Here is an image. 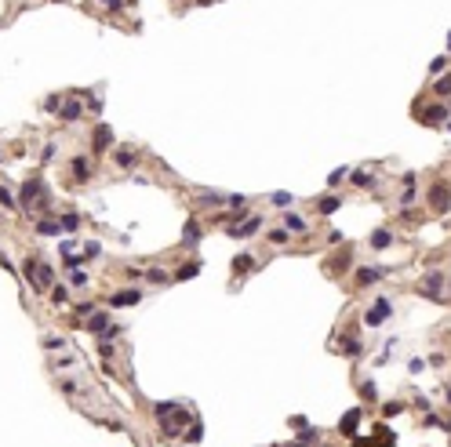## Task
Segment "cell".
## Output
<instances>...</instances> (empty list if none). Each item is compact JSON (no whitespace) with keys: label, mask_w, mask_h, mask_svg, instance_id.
<instances>
[{"label":"cell","mask_w":451,"mask_h":447,"mask_svg":"<svg viewBox=\"0 0 451 447\" xmlns=\"http://www.w3.org/2000/svg\"><path fill=\"white\" fill-rule=\"evenodd\" d=\"M284 229H291V233H306V218H302V215H284Z\"/></svg>","instance_id":"12"},{"label":"cell","mask_w":451,"mask_h":447,"mask_svg":"<svg viewBox=\"0 0 451 447\" xmlns=\"http://www.w3.org/2000/svg\"><path fill=\"white\" fill-rule=\"evenodd\" d=\"M429 208H433L437 215H444V211L451 208V186H447V182H437V186L429 189Z\"/></svg>","instance_id":"4"},{"label":"cell","mask_w":451,"mask_h":447,"mask_svg":"<svg viewBox=\"0 0 451 447\" xmlns=\"http://www.w3.org/2000/svg\"><path fill=\"white\" fill-rule=\"evenodd\" d=\"M36 233H44V236H55V233H62V226H58V222H36Z\"/></svg>","instance_id":"20"},{"label":"cell","mask_w":451,"mask_h":447,"mask_svg":"<svg viewBox=\"0 0 451 447\" xmlns=\"http://www.w3.org/2000/svg\"><path fill=\"white\" fill-rule=\"evenodd\" d=\"M379 276H382L379 269H360V273H357V283H360V288H371Z\"/></svg>","instance_id":"13"},{"label":"cell","mask_w":451,"mask_h":447,"mask_svg":"<svg viewBox=\"0 0 451 447\" xmlns=\"http://www.w3.org/2000/svg\"><path fill=\"white\" fill-rule=\"evenodd\" d=\"M62 229H66V233H76V229H80V218H76V215H66V218H62Z\"/></svg>","instance_id":"24"},{"label":"cell","mask_w":451,"mask_h":447,"mask_svg":"<svg viewBox=\"0 0 451 447\" xmlns=\"http://www.w3.org/2000/svg\"><path fill=\"white\" fill-rule=\"evenodd\" d=\"M22 200H26V204L40 200V182H26V186H22Z\"/></svg>","instance_id":"15"},{"label":"cell","mask_w":451,"mask_h":447,"mask_svg":"<svg viewBox=\"0 0 451 447\" xmlns=\"http://www.w3.org/2000/svg\"><path fill=\"white\" fill-rule=\"evenodd\" d=\"M80 113H84V106H80V102H66V106H62V116H66V120H80Z\"/></svg>","instance_id":"17"},{"label":"cell","mask_w":451,"mask_h":447,"mask_svg":"<svg viewBox=\"0 0 451 447\" xmlns=\"http://www.w3.org/2000/svg\"><path fill=\"white\" fill-rule=\"evenodd\" d=\"M200 204H204V208H215V204H222V196H219V193H204Z\"/></svg>","instance_id":"25"},{"label":"cell","mask_w":451,"mask_h":447,"mask_svg":"<svg viewBox=\"0 0 451 447\" xmlns=\"http://www.w3.org/2000/svg\"><path fill=\"white\" fill-rule=\"evenodd\" d=\"M102 4H106V8H120V0H102Z\"/></svg>","instance_id":"38"},{"label":"cell","mask_w":451,"mask_h":447,"mask_svg":"<svg viewBox=\"0 0 451 447\" xmlns=\"http://www.w3.org/2000/svg\"><path fill=\"white\" fill-rule=\"evenodd\" d=\"M22 273H26V280L33 283L36 291H48V288H51V280H55V269L44 266V262H36V258H26Z\"/></svg>","instance_id":"2"},{"label":"cell","mask_w":451,"mask_h":447,"mask_svg":"<svg viewBox=\"0 0 451 447\" xmlns=\"http://www.w3.org/2000/svg\"><path fill=\"white\" fill-rule=\"evenodd\" d=\"M197 233H200V229H197V222H189V226H186V233H182V240H186V243H193V240H197Z\"/></svg>","instance_id":"30"},{"label":"cell","mask_w":451,"mask_h":447,"mask_svg":"<svg viewBox=\"0 0 451 447\" xmlns=\"http://www.w3.org/2000/svg\"><path fill=\"white\" fill-rule=\"evenodd\" d=\"M357 425H360V411L353 408V411H346V415H342V422H339V433H342V436H353V433H357Z\"/></svg>","instance_id":"7"},{"label":"cell","mask_w":451,"mask_h":447,"mask_svg":"<svg viewBox=\"0 0 451 447\" xmlns=\"http://www.w3.org/2000/svg\"><path fill=\"white\" fill-rule=\"evenodd\" d=\"M200 436H204L200 422H189V429H186V440H200Z\"/></svg>","instance_id":"27"},{"label":"cell","mask_w":451,"mask_h":447,"mask_svg":"<svg viewBox=\"0 0 451 447\" xmlns=\"http://www.w3.org/2000/svg\"><path fill=\"white\" fill-rule=\"evenodd\" d=\"M99 255H102V243H99V240H88V243H84V258H99Z\"/></svg>","instance_id":"22"},{"label":"cell","mask_w":451,"mask_h":447,"mask_svg":"<svg viewBox=\"0 0 451 447\" xmlns=\"http://www.w3.org/2000/svg\"><path fill=\"white\" fill-rule=\"evenodd\" d=\"M447 403H451V393H447Z\"/></svg>","instance_id":"40"},{"label":"cell","mask_w":451,"mask_h":447,"mask_svg":"<svg viewBox=\"0 0 451 447\" xmlns=\"http://www.w3.org/2000/svg\"><path fill=\"white\" fill-rule=\"evenodd\" d=\"M248 266H251V258H248V255H240V258H233V269H237V273H244V269H248Z\"/></svg>","instance_id":"31"},{"label":"cell","mask_w":451,"mask_h":447,"mask_svg":"<svg viewBox=\"0 0 451 447\" xmlns=\"http://www.w3.org/2000/svg\"><path fill=\"white\" fill-rule=\"evenodd\" d=\"M273 204H280V208H288V204H291V193H273Z\"/></svg>","instance_id":"32"},{"label":"cell","mask_w":451,"mask_h":447,"mask_svg":"<svg viewBox=\"0 0 451 447\" xmlns=\"http://www.w3.org/2000/svg\"><path fill=\"white\" fill-rule=\"evenodd\" d=\"M447 48H451V36H447Z\"/></svg>","instance_id":"39"},{"label":"cell","mask_w":451,"mask_h":447,"mask_svg":"<svg viewBox=\"0 0 451 447\" xmlns=\"http://www.w3.org/2000/svg\"><path fill=\"white\" fill-rule=\"evenodd\" d=\"M259 226H262V218H248L244 226H233L229 233H233V236H251V233H259Z\"/></svg>","instance_id":"9"},{"label":"cell","mask_w":451,"mask_h":447,"mask_svg":"<svg viewBox=\"0 0 451 447\" xmlns=\"http://www.w3.org/2000/svg\"><path fill=\"white\" fill-rule=\"evenodd\" d=\"M113 142V135H109V128H95V149H106Z\"/></svg>","instance_id":"18"},{"label":"cell","mask_w":451,"mask_h":447,"mask_svg":"<svg viewBox=\"0 0 451 447\" xmlns=\"http://www.w3.org/2000/svg\"><path fill=\"white\" fill-rule=\"evenodd\" d=\"M73 178H76V182H88V178H91L88 156H76V160H73Z\"/></svg>","instance_id":"8"},{"label":"cell","mask_w":451,"mask_h":447,"mask_svg":"<svg viewBox=\"0 0 451 447\" xmlns=\"http://www.w3.org/2000/svg\"><path fill=\"white\" fill-rule=\"evenodd\" d=\"M393 316V306H389V298H379L371 309H367V316H364V323H371V328H379V323H386Z\"/></svg>","instance_id":"5"},{"label":"cell","mask_w":451,"mask_h":447,"mask_svg":"<svg viewBox=\"0 0 451 447\" xmlns=\"http://www.w3.org/2000/svg\"><path fill=\"white\" fill-rule=\"evenodd\" d=\"M197 273H200V262H189V266H182V269H179V280H193Z\"/></svg>","instance_id":"21"},{"label":"cell","mask_w":451,"mask_h":447,"mask_svg":"<svg viewBox=\"0 0 451 447\" xmlns=\"http://www.w3.org/2000/svg\"><path fill=\"white\" fill-rule=\"evenodd\" d=\"M389 243H393V236H389L386 229H375V233H371V248H375V251H382V248H389Z\"/></svg>","instance_id":"11"},{"label":"cell","mask_w":451,"mask_h":447,"mask_svg":"<svg viewBox=\"0 0 451 447\" xmlns=\"http://www.w3.org/2000/svg\"><path fill=\"white\" fill-rule=\"evenodd\" d=\"M444 69H447V58H444V55H440V58H433V62H429V73H444Z\"/></svg>","instance_id":"29"},{"label":"cell","mask_w":451,"mask_h":447,"mask_svg":"<svg viewBox=\"0 0 451 447\" xmlns=\"http://www.w3.org/2000/svg\"><path fill=\"white\" fill-rule=\"evenodd\" d=\"M156 418H160V425H164V436H179V433H182V422H186V411L179 408L175 400H164V403H156Z\"/></svg>","instance_id":"1"},{"label":"cell","mask_w":451,"mask_h":447,"mask_svg":"<svg viewBox=\"0 0 451 447\" xmlns=\"http://www.w3.org/2000/svg\"><path fill=\"white\" fill-rule=\"evenodd\" d=\"M88 328H91V331H106V328H109V313H95V316L88 320Z\"/></svg>","instance_id":"16"},{"label":"cell","mask_w":451,"mask_h":447,"mask_svg":"<svg viewBox=\"0 0 451 447\" xmlns=\"http://www.w3.org/2000/svg\"><path fill=\"white\" fill-rule=\"evenodd\" d=\"M360 393H364V400H375V385H371V382H364Z\"/></svg>","instance_id":"36"},{"label":"cell","mask_w":451,"mask_h":447,"mask_svg":"<svg viewBox=\"0 0 451 447\" xmlns=\"http://www.w3.org/2000/svg\"><path fill=\"white\" fill-rule=\"evenodd\" d=\"M139 298H142L139 291H116V295H113V306H116V309H120V306H135Z\"/></svg>","instance_id":"10"},{"label":"cell","mask_w":451,"mask_h":447,"mask_svg":"<svg viewBox=\"0 0 451 447\" xmlns=\"http://www.w3.org/2000/svg\"><path fill=\"white\" fill-rule=\"evenodd\" d=\"M437 95H451V76H444V80H437V88H433Z\"/></svg>","instance_id":"28"},{"label":"cell","mask_w":451,"mask_h":447,"mask_svg":"<svg viewBox=\"0 0 451 447\" xmlns=\"http://www.w3.org/2000/svg\"><path fill=\"white\" fill-rule=\"evenodd\" d=\"M426 298H433V302H440V295H444V276L440 273H426V280H422V288H419Z\"/></svg>","instance_id":"6"},{"label":"cell","mask_w":451,"mask_h":447,"mask_svg":"<svg viewBox=\"0 0 451 447\" xmlns=\"http://www.w3.org/2000/svg\"><path fill=\"white\" fill-rule=\"evenodd\" d=\"M113 160H116L120 168H135V153H131V149H116V153H113Z\"/></svg>","instance_id":"14"},{"label":"cell","mask_w":451,"mask_h":447,"mask_svg":"<svg viewBox=\"0 0 451 447\" xmlns=\"http://www.w3.org/2000/svg\"><path fill=\"white\" fill-rule=\"evenodd\" d=\"M226 204H229V208H244V196H240V193H233V196H226Z\"/></svg>","instance_id":"35"},{"label":"cell","mask_w":451,"mask_h":447,"mask_svg":"<svg viewBox=\"0 0 451 447\" xmlns=\"http://www.w3.org/2000/svg\"><path fill=\"white\" fill-rule=\"evenodd\" d=\"M146 280H149V283H171L164 269H149V273H146Z\"/></svg>","instance_id":"23"},{"label":"cell","mask_w":451,"mask_h":447,"mask_svg":"<svg viewBox=\"0 0 451 447\" xmlns=\"http://www.w3.org/2000/svg\"><path fill=\"white\" fill-rule=\"evenodd\" d=\"M51 298H55V302H58V306H62V302H66V298H69V295H66V288H51Z\"/></svg>","instance_id":"33"},{"label":"cell","mask_w":451,"mask_h":447,"mask_svg":"<svg viewBox=\"0 0 451 447\" xmlns=\"http://www.w3.org/2000/svg\"><path fill=\"white\" fill-rule=\"evenodd\" d=\"M415 204V186H407V193H400V208H411Z\"/></svg>","instance_id":"26"},{"label":"cell","mask_w":451,"mask_h":447,"mask_svg":"<svg viewBox=\"0 0 451 447\" xmlns=\"http://www.w3.org/2000/svg\"><path fill=\"white\" fill-rule=\"evenodd\" d=\"M360 349H364V346H360V342H357V338H349V342H346V353H353V356H357V353H360Z\"/></svg>","instance_id":"37"},{"label":"cell","mask_w":451,"mask_h":447,"mask_svg":"<svg viewBox=\"0 0 451 447\" xmlns=\"http://www.w3.org/2000/svg\"><path fill=\"white\" fill-rule=\"evenodd\" d=\"M317 208H320V215H331V211H339V196H324Z\"/></svg>","instance_id":"19"},{"label":"cell","mask_w":451,"mask_h":447,"mask_svg":"<svg viewBox=\"0 0 451 447\" xmlns=\"http://www.w3.org/2000/svg\"><path fill=\"white\" fill-rule=\"evenodd\" d=\"M415 116L422 120V124L437 128V124H444V120H447V106H440V102H437V106H422V102H419V106H415Z\"/></svg>","instance_id":"3"},{"label":"cell","mask_w":451,"mask_h":447,"mask_svg":"<svg viewBox=\"0 0 451 447\" xmlns=\"http://www.w3.org/2000/svg\"><path fill=\"white\" fill-rule=\"evenodd\" d=\"M317 436H320V433H317V429H309V425L299 433V440H306V443H309V440H317Z\"/></svg>","instance_id":"34"}]
</instances>
